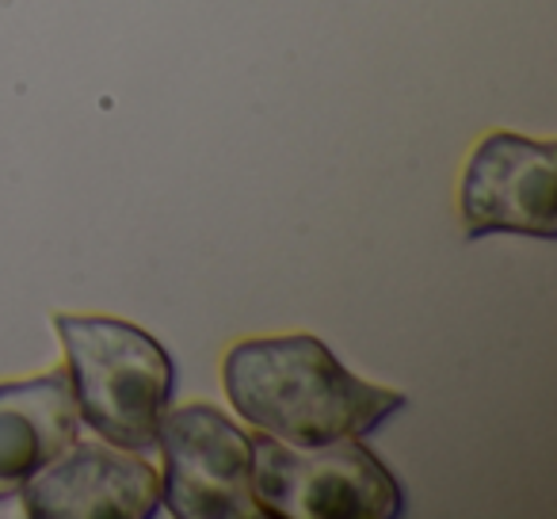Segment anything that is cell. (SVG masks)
Returning a JSON list of instances; mask_svg holds the SVG:
<instances>
[{
    "label": "cell",
    "mask_w": 557,
    "mask_h": 519,
    "mask_svg": "<svg viewBox=\"0 0 557 519\" xmlns=\"http://www.w3.org/2000/svg\"><path fill=\"white\" fill-rule=\"evenodd\" d=\"M81 417L70 371L0 382V504L20 501L54 458L77 443Z\"/></svg>",
    "instance_id": "52a82bcc"
},
{
    "label": "cell",
    "mask_w": 557,
    "mask_h": 519,
    "mask_svg": "<svg viewBox=\"0 0 557 519\" xmlns=\"http://www.w3.org/2000/svg\"><path fill=\"white\" fill-rule=\"evenodd\" d=\"M222 386L240 420L287 447L367 440L409 409V397L359 379L310 333L233 344L222 363Z\"/></svg>",
    "instance_id": "6da1fadb"
},
{
    "label": "cell",
    "mask_w": 557,
    "mask_h": 519,
    "mask_svg": "<svg viewBox=\"0 0 557 519\" xmlns=\"http://www.w3.org/2000/svg\"><path fill=\"white\" fill-rule=\"evenodd\" d=\"M73 401L85 428L111 447L149 455L176 394V363L157 336L119 318L58 313Z\"/></svg>",
    "instance_id": "7a4b0ae2"
},
{
    "label": "cell",
    "mask_w": 557,
    "mask_h": 519,
    "mask_svg": "<svg viewBox=\"0 0 557 519\" xmlns=\"http://www.w3.org/2000/svg\"><path fill=\"white\" fill-rule=\"evenodd\" d=\"M161 508L176 519H263L252 493V435L214 405L169 409L161 424Z\"/></svg>",
    "instance_id": "277c9868"
},
{
    "label": "cell",
    "mask_w": 557,
    "mask_h": 519,
    "mask_svg": "<svg viewBox=\"0 0 557 519\" xmlns=\"http://www.w3.org/2000/svg\"><path fill=\"white\" fill-rule=\"evenodd\" d=\"M252 493L263 519H397L409 508L401 481L359 440L287 447L260 435Z\"/></svg>",
    "instance_id": "3957f363"
},
{
    "label": "cell",
    "mask_w": 557,
    "mask_h": 519,
    "mask_svg": "<svg viewBox=\"0 0 557 519\" xmlns=\"http://www.w3.org/2000/svg\"><path fill=\"white\" fill-rule=\"evenodd\" d=\"M32 519H153L161 473L111 443H73L20 493Z\"/></svg>",
    "instance_id": "8992f818"
},
{
    "label": "cell",
    "mask_w": 557,
    "mask_h": 519,
    "mask_svg": "<svg viewBox=\"0 0 557 519\" xmlns=\"http://www.w3.org/2000/svg\"><path fill=\"white\" fill-rule=\"evenodd\" d=\"M466 237L549 240L557 233V149L516 131H493L473 146L458 187Z\"/></svg>",
    "instance_id": "5b68a950"
}]
</instances>
